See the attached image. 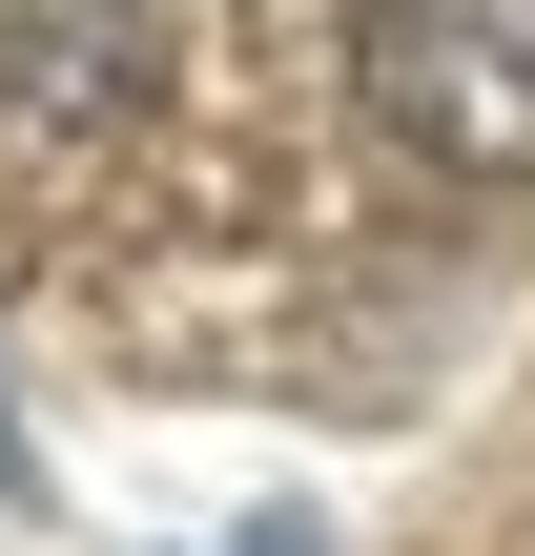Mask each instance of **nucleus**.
I'll return each mask as SVG.
<instances>
[{"instance_id":"f257e3e1","label":"nucleus","mask_w":535,"mask_h":556,"mask_svg":"<svg viewBox=\"0 0 535 556\" xmlns=\"http://www.w3.org/2000/svg\"><path fill=\"white\" fill-rule=\"evenodd\" d=\"M351 83L392 144L515 186L535 165V0H351Z\"/></svg>"},{"instance_id":"f03ea898","label":"nucleus","mask_w":535,"mask_h":556,"mask_svg":"<svg viewBox=\"0 0 535 556\" xmlns=\"http://www.w3.org/2000/svg\"><path fill=\"white\" fill-rule=\"evenodd\" d=\"M186 83V0H0V144H124Z\"/></svg>"},{"instance_id":"7ed1b4c3","label":"nucleus","mask_w":535,"mask_h":556,"mask_svg":"<svg viewBox=\"0 0 535 556\" xmlns=\"http://www.w3.org/2000/svg\"><path fill=\"white\" fill-rule=\"evenodd\" d=\"M0 495H41V433H21V392H0Z\"/></svg>"}]
</instances>
